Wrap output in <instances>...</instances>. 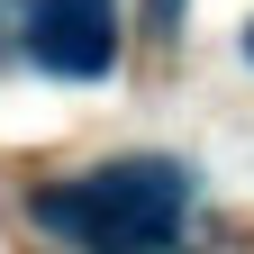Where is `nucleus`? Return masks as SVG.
<instances>
[{"label": "nucleus", "mask_w": 254, "mask_h": 254, "mask_svg": "<svg viewBox=\"0 0 254 254\" xmlns=\"http://www.w3.org/2000/svg\"><path fill=\"white\" fill-rule=\"evenodd\" d=\"M190 218V173L173 154H127V164H91L73 182L37 190V227L82 245V254H173Z\"/></svg>", "instance_id": "nucleus-1"}, {"label": "nucleus", "mask_w": 254, "mask_h": 254, "mask_svg": "<svg viewBox=\"0 0 254 254\" xmlns=\"http://www.w3.org/2000/svg\"><path fill=\"white\" fill-rule=\"evenodd\" d=\"M27 55L64 82H100L118 64V0H27Z\"/></svg>", "instance_id": "nucleus-2"}, {"label": "nucleus", "mask_w": 254, "mask_h": 254, "mask_svg": "<svg viewBox=\"0 0 254 254\" xmlns=\"http://www.w3.org/2000/svg\"><path fill=\"white\" fill-rule=\"evenodd\" d=\"M245 55H254V27H245Z\"/></svg>", "instance_id": "nucleus-3"}]
</instances>
